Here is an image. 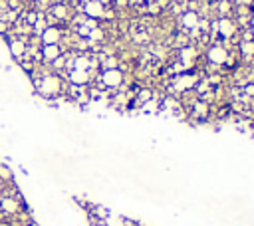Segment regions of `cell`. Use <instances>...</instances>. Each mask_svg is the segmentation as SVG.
Returning <instances> with one entry per match:
<instances>
[{"label":"cell","mask_w":254,"mask_h":226,"mask_svg":"<svg viewBox=\"0 0 254 226\" xmlns=\"http://www.w3.org/2000/svg\"><path fill=\"white\" fill-rule=\"evenodd\" d=\"M64 28H66V26H48V28L40 34L42 46H48V44H62Z\"/></svg>","instance_id":"1"},{"label":"cell","mask_w":254,"mask_h":226,"mask_svg":"<svg viewBox=\"0 0 254 226\" xmlns=\"http://www.w3.org/2000/svg\"><path fill=\"white\" fill-rule=\"evenodd\" d=\"M40 50H42V60H44V64H50V62H54L56 58H60V56L64 54V50H62L60 44H48V46H42Z\"/></svg>","instance_id":"2"},{"label":"cell","mask_w":254,"mask_h":226,"mask_svg":"<svg viewBox=\"0 0 254 226\" xmlns=\"http://www.w3.org/2000/svg\"><path fill=\"white\" fill-rule=\"evenodd\" d=\"M12 34V26L8 24V22H4V20H0V38H6V36H10Z\"/></svg>","instance_id":"3"},{"label":"cell","mask_w":254,"mask_h":226,"mask_svg":"<svg viewBox=\"0 0 254 226\" xmlns=\"http://www.w3.org/2000/svg\"><path fill=\"white\" fill-rule=\"evenodd\" d=\"M123 226H141L139 220H133V218H125L123 216Z\"/></svg>","instance_id":"4"},{"label":"cell","mask_w":254,"mask_h":226,"mask_svg":"<svg viewBox=\"0 0 254 226\" xmlns=\"http://www.w3.org/2000/svg\"><path fill=\"white\" fill-rule=\"evenodd\" d=\"M97 2H99L101 6H111V2H113V0H97Z\"/></svg>","instance_id":"5"},{"label":"cell","mask_w":254,"mask_h":226,"mask_svg":"<svg viewBox=\"0 0 254 226\" xmlns=\"http://www.w3.org/2000/svg\"><path fill=\"white\" fill-rule=\"evenodd\" d=\"M89 226H105V222H93V224H89Z\"/></svg>","instance_id":"6"},{"label":"cell","mask_w":254,"mask_h":226,"mask_svg":"<svg viewBox=\"0 0 254 226\" xmlns=\"http://www.w3.org/2000/svg\"><path fill=\"white\" fill-rule=\"evenodd\" d=\"M28 2H30V6H32V4H36V2H38V0H28Z\"/></svg>","instance_id":"7"}]
</instances>
